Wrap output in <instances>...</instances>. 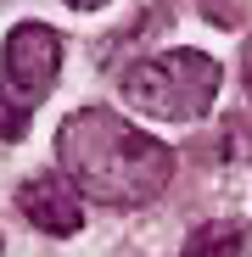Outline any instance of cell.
Returning <instances> with one entry per match:
<instances>
[{
    "label": "cell",
    "instance_id": "obj_6",
    "mask_svg": "<svg viewBox=\"0 0 252 257\" xmlns=\"http://www.w3.org/2000/svg\"><path fill=\"white\" fill-rule=\"evenodd\" d=\"M241 78H246V95H252V39H246V56H241Z\"/></svg>",
    "mask_w": 252,
    "mask_h": 257
},
{
    "label": "cell",
    "instance_id": "obj_2",
    "mask_svg": "<svg viewBox=\"0 0 252 257\" xmlns=\"http://www.w3.org/2000/svg\"><path fill=\"white\" fill-rule=\"evenodd\" d=\"M213 90H219V62L207 51H162L123 73V95L168 123H196L213 106Z\"/></svg>",
    "mask_w": 252,
    "mask_h": 257
},
{
    "label": "cell",
    "instance_id": "obj_3",
    "mask_svg": "<svg viewBox=\"0 0 252 257\" xmlns=\"http://www.w3.org/2000/svg\"><path fill=\"white\" fill-rule=\"evenodd\" d=\"M56 73H62V39L45 23H23V28L6 34V51H0V95H6V106H12V117L0 123L6 135L23 128V117L56 84Z\"/></svg>",
    "mask_w": 252,
    "mask_h": 257
},
{
    "label": "cell",
    "instance_id": "obj_4",
    "mask_svg": "<svg viewBox=\"0 0 252 257\" xmlns=\"http://www.w3.org/2000/svg\"><path fill=\"white\" fill-rule=\"evenodd\" d=\"M17 207L28 212V224H34V229H45V235H78V224H84L78 196H73L62 179H51V174L28 179V185L17 190Z\"/></svg>",
    "mask_w": 252,
    "mask_h": 257
},
{
    "label": "cell",
    "instance_id": "obj_1",
    "mask_svg": "<svg viewBox=\"0 0 252 257\" xmlns=\"http://www.w3.org/2000/svg\"><path fill=\"white\" fill-rule=\"evenodd\" d=\"M56 146H62V168L73 174V185L96 201H112V207L151 201L174 174V157H168L162 140L140 135L118 112H96V106L73 112L62 123Z\"/></svg>",
    "mask_w": 252,
    "mask_h": 257
},
{
    "label": "cell",
    "instance_id": "obj_7",
    "mask_svg": "<svg viewBox=\"0 0 252 257\" xmlns=\"http://www.w3.org/2000/svg\"><path fill=\"white\" fill-rule=\"evenodd\" d=\"M67 6H78V12H96V6H107V0H67Z\"/></svg>",
    "mask_w": 252,
    "mask_h": 257
},
{
    "label": "cell",
    "instance_id": "obj_5",
    "mask_svg": "<svg viewBox=\"0 0 252 257\" xmlns=\"http://www.w3.org/2000/svg\"><path fill=\"white\" fill-rule=\"evenodd\" d=\"M180 257H252V235L241 224H207L185 240Z\"/></svg>",
    "mask_w": 252,
    "mask_h": 257
}]
</instances>
